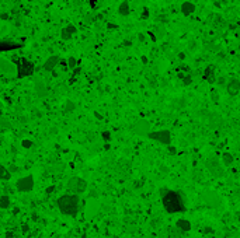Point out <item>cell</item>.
Returning <instances> with one entry per match:
<instances>
[{"label":"cell","mask_w":240,"mask_h":238,"mask_svg":"<svg viewBox=\"0 0 240 238\" xmlns=\"http://www.w3.org/2000/svg\"><path fill=\"white\" fill-rule=\"evenodd\" d=\"M16 188L18 192H31L34 188V177L33 175H27V177L20 178L16 182Z\"/></svg>","instance_id":"obj_6"},{"label":"cell","mask_w":240,"mask_h":238,"mask_svg":"<svg viewBox=\"0 0 240 238\" xmlns=\"http://www.w3.org/2000/svg\"><path fill=\"white\" fill-rule=\"evenodd\" d=\"M21 230H23V233H27V231H28V226H27V224H24Z\"/></svg>","instance_id":"obj_32"},{"label":"cell","mask_w":240,"mask_h":238,"mask_svg":"<svg viewBox=\"0 0 240 238\" xmlns=\"http://www.w3.org/2000/svg\"><path fill=\"white\" fill-rule=\"evenodd\" d=\"M68 189L76 192V195H80L87 189V182L83 178L73 177V178H70L69 182H68Z\"/></svg>","instance_id":"obj_5"},{"label":"cell","mask_w":240,"mask_h":238,"mask_svg":"<svg viewBox=\"0 0 240 238\" xmlns=\"http://www.w3.org/2000/svg\"><path fill=\"white\" fill-rule=\"evenodd\" d=\"M118 13L121 14V16L126 17V16H129V13H131V8H129V3L128 2H122L121 4H119V7H118Z\"/></svg>","instance_id":"obj_16"},{"label":"cell","mask_w":240,"mask_h":238,"mask_svg":"<svg viewBox=\"0 0 240 238\" xmlns=\"http://www.w3.org/2000/svg\"><path fill=\"white\" fill-rule=\"evenodd\" d=\"M56 203L61 213L65 216H76L79 213V207H80L79 195H62Z\"/></svg>","instance_id":"obj_2"},{"label":"cell","mask_w":240,"mask_h":238,"mask_svg":"<svg viewBox=\"0 0 240 238\" xmlns=\"http://www.w3.org/2000/svg\"><path fill=\"white\" fill-rule=\"evenodd\" d=\"M74 108H76V105H74L73 101H70V100H68L65 104V111L66 112H73Z\"/></svg>","instance_id":"obj_22"},{"label":"cell","mask_w":240,"mask_h":238,"mask_svg":"<svg viewBox=\"0 0 240 238\" xmlns=\"http://www.w3.org/2000/svg\"><path fill=\"white\" fill-rule=\"evenodd\" d=\"M76 27L74 25H66V27H63L61 31V36H62V39H65V41H69L72 36H73V34H76Z\"/></svg>","instance_id":"obj_12"},{"label":"cell","mask_w":240,"mask_h":238,"mask_svg":"<svg viewBox=\"0 0 240 238\" xmlns=\"http://www.w3.org/2000/svg\"><path fill=\"white\" fill-rule=\"evenodd\" d=\"M0 69H2V73L8 74V76L17 73V65H13L11 62H7L6 59H2V60H0Z\"/></svg>","instance_id":"obj_9"},{"label":"cell","mask_w":240,"mask_h":238,"mask_svg":"<svg viewBox=\"0 0 240 238\" xmlns=\"http://www.w3.org/2000/svg\"><path fill=\"white\" fill-rule=\"evenodd\" d=\"M11 178V172H10V170H7L6 167H2V181H8Z\"/></svg>","instance_id":"obj_20"},{"label":"cell","mask_w":240,"mask_h":238,"mask_svg":"<svg viewBox=\"0 0 240 238\" xmlns=\"http://www.w3.org/2000/svg\"><path fill=\"white\" fill-rule=\"evenodd\" d=\"M101 136H103V140H106V141L111 140V133H110V132H107V130H106V132H103Z\"/></svg>","instance_id":"obj_26"},{"label":"cell","mask_w":240,"mask_h":238,"mask_svg":"<svg viewBox=\"0 0 240 238\" xmlns=\"http://www.w3.org/2000/svg\"><path fill=\"white\" fill-rule=\"evenodd\" d=\"M235 162V158H233V156L230 153H223L222 154V164H223V167H230Z\"/></svg>","instance_id":"obj_17"},{"label":"cell","mask_w":240,"mask_h":238,"mask_svg":"<svg viewBox=\"0 0 240 238\" xmlns=\"http://www.w3.org/2000/svg\"><path fill=\"white\" fill-rule=\"evenodd\" d=\"M52 190H55V186H48V188H46V189H45V192H46V193H52Z\"/></svg>","instance_id":"obj_29"},{"label":"cell","mask_w":240,"mask_h":238,"mask_svg":"<svg viewBox=\"0 0 240 238\" xmlns=\"http://www.w3.org/2000/svg\"><path fill=\"white\" fill-rule=\"evenodd\" d=\"M66 65H68V67H69V69H76V66H77V60H76L73 56H70L69 59H68V62H66Z\"/></svg>","instance_id":"obj_23"},{"label":"cell","mask_w":240,"mask_h":238,"mask_svg":"<svg viewBox=\"0 0 240 238\" xmlns=\"http://www.w3.org/2000/svg\"><path fill=\"white\" fill-rule=\"evenodd\" d=\"M34 73V65L27 59H20L17 63V77L23 79V77H28Z\"/></svg>","instance_id":"obj_3"},{"label":"cell","mask_w":240,"mask_h":238,"mask_svg":"<svg viewBox=\"0 0 240 238\" xmlns=\"http://www.w3.org/2000/svg\"><path fill=\"white\" fill-rule=\"evenodd\" d=\"M183 83H184V85L191 84V83H192V77H191V74H188V76H185V77H184Z\"/></svg>","instance_id":"obj_27"},{"label":"cell","mask_w":240,"mask_h":238,"mask_svg":"<svg viewBox=\"0 0 240 238\" xmlns=\"http://www.w3.org/2000/svg\"><path fill=\"white\" fill-rule=\"evenodd\" d=\"M175 226H177V228L181 231H184V233H188V231L191 230V221H188V220H185V218H180V220H177V223H175Z\"/></svg>","instance_id":"obj_14"},{"label":"cell","mask_w":240,"mask_h":238,"mask_svg":"<svg viewBox=\"0 0 240 238\" xmlns=\"http://www.w3.org/2000/svg\"><path fill=\"white\" fill-rule=\"evenodd\" d=\"M211 100L215 102V104H218V102H219V94H218V91H216V90H212V91H211Z\"/></svg>","instance_id":"obj_24"},{"label":"cell","mask_w":240,"mask_h":238,"mask_svg":"<svg viewBox=\"0 0 240 238\" xmlns=\"http://www.w3.org/2000/svg\"><path fill=\"white\" fill-rule=\"evenodd\" d=\"M226 91H228L229 95H237L240 91V80L232 79L226 85Z\"/></svg>","instance_id":"obj_10"},{"label":"cell","mask_w":240,"mask_h":238,"mask_svg":"<svg viewBox=\"0 0 240 238\" xmlns=\"http://www.w3.org/2000/svg\"><path fill=\"white\" fill-rule=\"evenodd\" d=\"M139 39H141V41L145 39V36H143V34H139Z\"/></svg>","instance_id":"obj_33"},{"label":"cell","mask_w":240,"mask_h":238,"mask_svg":"<svg viewBox=\"0 0 240 238\" xmlns=\"http://www.w3.org/2000/svg\"><path fill=\"white\" fill-rule=\"evenodd\" d=\"M160 198L163 202V207L167 213H183L185 212V205H184L183 196L180 192L171 190L169 188H162L160 189Z\"/></svg>","instance_id":"obj_1"},{"label":"cell","mask_w":240,"mask_h":238,"mask_svg":"<svg viewBox=\"0 0 240 238\" xmlns=\"http://www.w3.org/2000/svg\"><path fill=\"white\" fill-rule=\"evenodd\" d=\"M209 195V198H207V203L209 206H215V207H218L219 206V199H218V196H216L215 193H208Z\"/></svg>","instance_id":"obj_19"},{"label":"cell","mask_w":240,"mask_h":238,"mask_svg":"<svg viewBox=\"0 0 240 238\" xmlns=\"http://www.w3.org/2000/svg\"><path fill=\"white\" fill-rule=\"evenodd\" d=\"M167 151H169V154H171V156H174L175 153H177V149H175L174 146H169V147H167Z\"/></svg>","instance_id":"obj_28"},{"label":"cell","mask_w":240,"mask_h":238,"mask_svg":"<svg viewBox=\"0 0 240 238\" xmlns=\"http://www.w3.org/2000/svg\"><path fill=\"white\" fill-rule=\"evenodd\" d=\"M11 205V199L8 198L7 195H2L0 196V207L2 209H8Z\"/></svg>","instance_id":"obj_18"},{"label":"cell","mask_w":240,"mask_h":238,"mask_svg":"<svg viewBox=\"0 0 240 238\" xmlns=\"http://www.w3.org/2000/svg\"><path fill=\"white\" fill-rule=\"evenodd\" d=\"M204 79H205V80H208L209 83H213V81H215V70H213V67H212V66L207 67V70L204 72Z\"/></svg>","instance_id":"obj_15"},{"label":"cell","mask_w":240,"mask_h":238,"mask_svg":"<svg viewBox=\"0 0 240 238\" xmlns=\"http://www.w3.org/2000/svg\"><path fill=\"white\" fill-rule=\"evenodd\" d=\"M147 16H149V11H147V8H145V10H143V18H145V17L147 18Z\"/></svg>","instance_id":"obj_31"},{"label":"cell","mask_w":240,"mask_h":238,"mask_svg":"<svg viewBox=\"0 0 240 238\" xmlns=\"http://www.w3.org/2000/svg\"><path fill=\"white\" fill-rule=\"evenodd\" d=\"M180 10H181V13H183L184 16H191L192 13L195 11V4L191 3V2H184L181 4Z\"/></svg>","instance_id":"obj_13"},{"label":"cell","mask_w":240,"mask_h":238,"mask_svg":"<svg viewBox=\"0 0 240 238\" xmlns=\"http://www.w3.org/2000/svg\"><path fill=\"white\" fill-rule=\"evenodd\" d=\"M59 62H61V59H59L58 56H49L48 59L45 60V63H44V66H42V67H44L45 72H52L53 69L58 66V63H59Z\"/></svg>","instance_id":"obj_11"},{"label":"cell","mask_w":240,"mask_h":238,"mask_svg":"<svg viewBox=\"0 0 240 238\" xmlns=\"http://www.w3.org/2000/svg\"><path fill=\"white\" fill-rule=\"evenodd\" d=\"M21 146H23L24 149H31V147L34 146V143L31 140H27V139H24V140L21 141Z\"/></svg>","instance_id":"obj_25"},{"label":"cell","mask_w":240,"mask_h":238,"mask_svg":"<svg viewBox=\"0 0 240 238\" xmlns=\"http://www.w3.org/2000/svg\"><path fill=\"white\" fill-rule=\"evenodd\" d=\"M37 93L39 97H44L46 95V88H45V85L42 83H37Z\"/></svg>","instance_id":"obj_21"},{"label":"cell","mask_w":240,"mask_h":238,"mask_svg":"<svg viewBox=\"0 0 240 238\" xmlns=\"http://www.w3.org/2000/svg\"><path fill=\"white\" fill-rule=\"evenodd\" d=\"M149 128H150V123L145 119H141V121L136 122V125L134 128V132L139 136H149Z\"/></svg>","instance_id":"obj_8"},{"label":"cell","mask_w":240,"mask_h":238,"mask_svg":"<svg viewBox=\"0 0 240 238\" xmlns=\"http://www.w3.org/2000/svg\"><path fill=\"white\" fill-rule=\"evenodd\" d=\"M147 137H149L150 140L159 141L160 144H164V146H170V143H171L170 130H157V132H150Z\"/></svg>","instance_id":"obj_4"},{"label":"cell","mask_w":240,"mask_h":238,"mask_svg":"<svg viewBox=\"0 0 240 238\" xmlns=\"http://www.w3.org/2000/svg\"><path fill=\"white\" fill-rule=\"evenodd\" d=\"M207 168H208V171H209V172H211L213 177H216V178H219V177L223 175V167L220 165L219 160L215 158V157L207 160Z\"/></svg>","instance_id":"obj_7"},{"label":"cell","mask_w":240,"mask_h":238,"mask_svg":"<svg viewBox=\"0 0 240 238\" xmlns=\"http://www.w3.org/2000/svg\"><path fill=\"white\" fill-rule=\"evenodd\" d=\"M8 170H10V172H14V171H17V167L16 165H10V168H8Z\"/></svg>","instance_id":"obj_30"}]
</instances>
